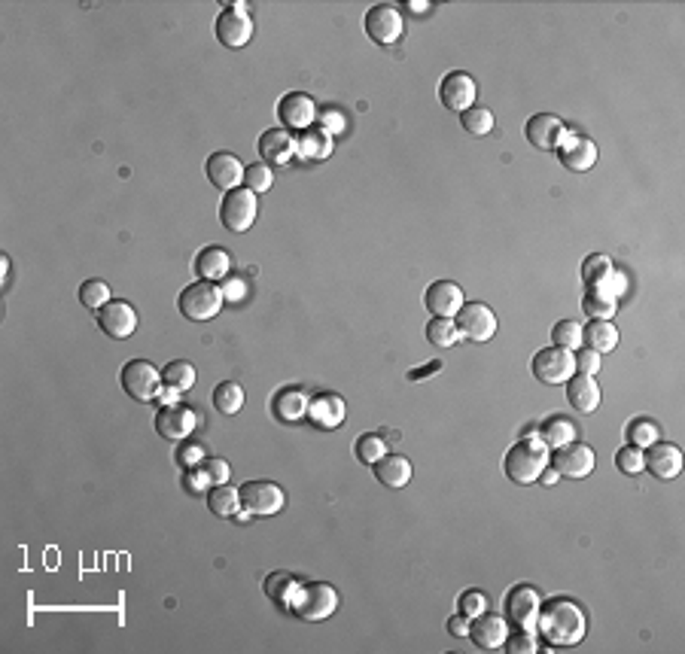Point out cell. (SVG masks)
<instances>
[{
  "label": "cell",
  "instance_id": "cell-20",
  "mask_svg": "<svg viewBox=\"0 0 685 654\" xmlns=\"http://www.w3.org/2000/svg\"><path fill=\"white\" fill-rule=\"evenodd\" d=\"M198 426V417L186 405H162L155 414V432L168 441H184L189 432Z\"/></svg>",
  "mask_w": 685,
  "mask_h": 654
},
{
  "label": "cell",
  "instance_id": "cell-16",
  "mask_svg": "<svg viewBox=\"0 0 685 654\" xmlns=\"http://www.w3.org/2000/svg\"><path fill=\"white\" fill-rule=\"evenodd\" d=\"M475 94H479V89H475V80H472L470 74H463V71L448 74L445 80H442V85H439L442 107L454 110V113H466L470 107H475Z\"/></svg>",
  "mask_w": 685,
  "mask_h": 654
},
{
  "label": "cell",
  "instance_id": "cell-19",
  "mask_svg": "<svg viewBox=\"0 0 685 654\" xmlns=\"http://www.w3.org/2000/svg\"><path fill=\"white\" fill-rule=\"evenodd\" d=\"M423 304H427V311L432 313V317L454 320L457 311L466 304V299H463V290L454 281H432L427 286V295H423Z\"/></svg>",
  "mask_w": 685,
  "mask_h": 654
},
{
  "label": "cell",
  "instance_id": "cell-27",
  "mask_svg": "<svg viewBox=\"0 0 685 654\" xmlns=\"http://www.w3.org/2000/svg\"><path fill=\"white\" fill-rule=\"evenodd\" d=\"M567 402L576 408L579 414H591L597 411V405H601V387H597L594 378H588V374H573V378L567 381Z\"/></svg>",
  "mask_w": 685,
  "mask_h": 654
},
{
  "label": "cell",
  "instance_id": "cell-13",
  "mask_svg": "<svg viewBox=\"0 0 685 654\" xmlns=\"http://www.w3.org/2000/svg\"><path fill=\"white\" fill-rule=\"evenodd\" d=\"M366 34L381 46H393V43L402 40V31H405V22H402V13L396 10L393 4H375L369 6L366 19Z\"/></svg>",
  "mask_w": 685,
  "mask_h": 654
},
{
  "label": "cell",
  "instance_id": "cell-57",
  "mask_svg": "<svg viewBox=\"0 0 685 654\" xmlns=\"http://www.w3.org/2000/svg\"><path fill=\"white\" fill-rule=\"evenodd\" d=\"M436 372H442V360H432L430 365H423V369H412L409 381H427L430 374H436Z\"/></svg>",
  "mask_w": 685,
  "mask_h": 654
},
{
  "label": "cell",
  "instance_id": "cell-9",
  "mask_svg": "<svg viewBox=\"0 0 685 654\" xmlns=\"http://www.w3.org/2000/svg\"><path fill=\"white\" fill-rule=\"evenodd\" d=\"M216 40L229 49H241L247 46L250 37H253V19H250V10L244 4H232L216 15Z\"/></svg>",
  "mask_w": 685,
  "mask_h": 654
},
{
  "label": "cell",
  "instance_id": "cell-37",
  "mask_svg": "<svg viewBox=\"0 0 685 654\" xmlns=\"http://www.w3.org/2000/svg\"><path fill=\"white\" fill-rule=\"evenodd\" d=\"M427 342L436 347V351H445V347H454L461 342V332H457L454 320L448 317H432L427 322Z\"/></svg>",
  "mask_w": 685,
  "mask_h": 654
},
{
  "label": "cell",
  "instance_id": "cell-56",
  "mask_svg": "<svg viewBox=\"0 0 685 654\" xmlns=\"http://www.w3.org/2000/svg\"><path fill=\"white\" fill-rule=\"evenodd\" d=\"M448 633H451V636H457V639H466V636H470V618L457 612V615L448 621Z\"/></svg>",
  "mask_w": 685,
  "mask_h": 654
},
{
  "label": "cell",
  "instance_id": "cell-34",
  "mask_svg": "<svg viewBox=\"0 0 685 654\" xmlns=\"http://www.w3.org/2000/svg\"><path fill=\"white\" fill-rule=\"evenodd\" d=\"M536 435H540V439L554 451V448H561V444L576 441V423L558 414V417H549V421L540 426V432H536Z\"/></svg>",
  "mask_w": 685,
  "mask_h": 654
},
{
  "label": "cell",
  "instance_id": "cell-23",
  "mask_svg": "<svg viewBox=\"0 0 685 654\" xmlns=\"http://www.w3.org/2000/svg\"><path fill=\"white\" fill-rule=\"evenodd\" d=\"M204 171H207V180L223 192H232L244 183V164L232 153H213L211 159H207Z\"/></svg>",
  "mask_w": 685,
  "mask_h": 654
},
{
  "label": "cell",
  "instance_id": "cell-22",
  "mask_svg": "<svg viewBox=\"0 0 685 654\" xmlns=\"http://www.w3.org/2000/svg\"><path fill=\"white\" fill-rule=\"evenodd\" d=\"M506 636H509L506 618L481 612L479 618H472V621H470V639H472L475 649H481V651L502 649V645H506Z\"/></svg>",
  "mask_w": 685,
  "mask_h": 654
},
{
  "label": "cell",
  "instance_id": "cell-26",
  "mask_svg": "<svg viewBox=\"0 0 685 654\" xmlns=\"http://www.w3.org/2000/svg\"><path fill=\"white\" fill-rule=\"evenodd\" d=\"M372 469H375L378 481L390 487V490H399V487H405L412 481V463H409V457H402V453H384Z\"/></svg>",
  "mask_w": 685,
  "mask_h": 654
},
{
  "label": "cell",
  "instance_id": "cell-53",
  "mask_svg": "<svg viewBox=\"0 0 685 654\" xmlns=\"http://www.w3.org/2000/svg\"><path fill=\"white\" fill-rule=\"evenodd\" d=\"M198 466H202L204 472H207V478H211V484H229L232 469H229V463H225V460H220V457H204Z\"/></svg>",
  "mask_w": 685,
  "mask_h": 654
},
{
  "label": "cell",
  "instance_id": "cell-21",
  "mask_svg": "<svg viewBox=\"0 0 685 654\" xmlns=\"http://www.w3.org/2000/svg\"><path fill=\"white\" fill-rule=\"evenodd\" d=\"M344 417H348V405L335 392H317L314 399H308V421L320 430H338Z\"/></svg>",
  "mask_w": 685,
  "mask_h": 654
},
{
  "label": "cell",
  "instance_id": "cell-8",
  "mask_svg": "<svg viewBox=\"0 0 685 654\" xmlns=\"http://www.w3.org/2000/svg\"><path fill=\"white\" fill-rule=\"evenodd\" d=\"M241 509L250 511L253 518H272L287 505V493L274 481H247L241 487Z\"/></svg>",
  "mask_w": 685,
  "mask_h": 654
},
{
  "label": "cell",
  "instance_id": "cell-4",
  "mask_svg": "<svg viewBox=\"0 0 685 654\" xmlns=\"http://www.w3.org/2000/svg\"><path fill=\"white\" fill-rule=\"evenodd\" d=\"M119 383H123L125 396H132L134 402H155L164 387L162 372L155 369L150 360H132L123 365L119 372Z\"/></svg>",
  "mask_w": 685,
  "mask_h": 654
},
{
  "label": "cell",
  "instance_id": "cell-44",
  "mask_svg": "<svg viewBox=\"0 0 685 654\" xmlns=\"http://www.w3.org/2000/svg\"><path fill=\"white\" fill-rule=\"evenodd\" d=\"M461 125L466 128V134L484 137L493 131V113L488 107H470L466 113H461Z\"/></svg>",
  "mask_w": 685,
  "mask_h": 654
},
{
  "label": "cell",
  "instance_id": "cell-35",
  "mask_svg": "<svg viewBox=\"0 0 685 654\" xmlns=\"http://www.w3.org/2000/svg\"><path fill=\"white\" fill-rule=\"evenodd\" d=\"M213 408L220 414H238L244 408V390L235 381H223L213 387Z\"/></svg>",
  "mask_w": 685,
  "mask_h": 654
},
{
  "label": "cell",
  "instance_id": "cell-55",
  "mask_svg": "<svg viewBox=\"0 0 685 654\" xmlns=\"http://www.w3.org/2000/svg\"><path fill=\"white\" fill-rule=\"evenodd\" d=\"M597 290L610 292L612 299H621V295L628 292V277H624V274L619 272V268H615V272H612L610 277H606V281H603L601 286H597Z\"/></svg>",
  "mask_w": 685,
  "mask_h": 654
},
{
  "label": "cell",
  "instance_id": "cell-45",
  "mask_svg": "<svg viewBox=\"0 0 685 654\" xmlns=\"http://www.w3.org/2000/svg\"><path fill=\"white\" fill-rule=\"evenodd\" d=\"M244 183H247V189L250 192H268L272 189V183H274V173H272V164H265V162H256V164H247V171H244Z\"/></svg>",
  "mask_w": 685,
  "mask_h": 654
},
{
  "label": "cell",
  "instance_id": "cell-52",
  "mask_svg": "<svg viewBox=\"0 0 685 654\" xmlns=\"http://www.w3.org/2000/svg\"><path fill=\"white\" fill-rule=\"evenodd\" d=\"M573 360H576V372L579 374H588V378H594L597 372H601V353L591 351V347H579V351H573Z\"/></svg>",
  "mask_w": 685,
  "mask_h": 654
},
{
  "label": "cell",
  "instance_id": "cell-1",
  "mask_svg": "<svg viewBox=\"0 0 685 654\" xmlns=\"http://www.w3.org/2000/svg\"><path fill=\"white\" fill-rule=\"evenodd\" d=\"M536 630H540V639L545 645H551V649H573V645L585 639L588 618L573 600L554 597V600H549V603L540 606Z\"/></svg>",
  "mask_w": 685,
  "mask_h": 654
},
{
  "label": "cell",
  "instance_id": "cell-30",
  "mask_svg": "<svg viewBox=\"0 0 685 654\" xmlns=\"http://www.w3.org/2000/svg\"><path fill=\"white\" fill-rule=\"evenodd\" d=\"M272 414L281 423H296V421H302V417L308 414V396L302 390H296V387L281 390L274 396V402H272Z\"/></svg>",
  "mask_w": 685,
  "mask_h": 654
},
{
  "label": "cell",
  "instance_id": "cell-17",
  "mask_svg": "<svg viewBox=\"0 0 685 654\" xmlns=\"http://www.w3.org/2000/svg\"><path fill=\"white\" fill-rule=\"evenodd\" d=\"M277 119L290 131H308L311 122H317V104L302 92H290L277 101Z\"/></svg>",
  "mask_w": 685,
  "mask_h": 654
},
{
  "label": "cell",
  "instance_id": "cell-31",
  "mask_svg": "<svg viewBox=\"0 0 685 654\" xmlns=\"http://www.w3.org/2000/svg\"><path fill=\"white\" fill-rule=\"evenodd\" d=\"M299 579L293 572H272V575H265V581H263V588H265V597L272 600V603L277 606V609H283V612H290V603H293V597H296V590H299Z\"/></svg>",
  "mask_w": 685,
  "mask_h": 654
},
{
  "label": "cell",
  "instance_id": "cell-32",
  "mask_svg": "<svg viewBox=\"0 0 685 654\" xmlns=\"http://www.w3.org/2000/svg\"><path fill=\"white\" fill-rule=\"evenodd\" d=\"M582 344L601 356L612 353L619 347V329L612 326V320H591L588 326H582Z\"/></svg>",
  "mask_w": 685,
  "mask_h": 654
},
{
  "label": "cell",
  "instance_id": "cell-51",
  "mask_svg": "<svg viewBox=\"0 0 685 654\" xmlns=\"http://www.w3.org/2000/svg\"><path fill=\"white\" fill-rule=\"evenodd\" d=\"M220 292H223L225 304L244 302L247 299V281H244V277H235V274L223 277V281H220Z\"/></svg>",
  "mask_w": 685,
  "mask_h": 654
},
{
  "label": "cell",
  "instance_id": "cell-12",
  "mask_svg": "<svg viewBox=\"0 0 685 654\" xmlns=\"http://www.w3.org/2000/svg\"><path fill=\"white\" fill-rule=\"evenodd\" d=\"M549 466L561 478H588L594 472V451L582 441L561 444L549 453Z\"/></svg>",
  "mask_w": 685,
  "mask_h": 654
},
{
  "label": "cell",
  "instance_id": "cell-50",
  "mask_svg": "<svg viewBox=\"0 0 685 654\" xmlns=\"http://www.w3.org/2000/svg\"><path fill=\"white\" fill-rule=\"evenodd\" d=\"M211 478H207V472L202 466H193V469H184V490L189 496H198V493H207L211 490Z\"/></svg>",
  "mask_w": 685,
  "mask_h": 654
},
{
  "label": "cell",
  "instance_id": "cell-14",
  "mask_svg": "<svg viewBox=\"0 0 685 654\" xmlns=\"http://www.w3.org/2000/svg\"><path fill=\"white\" fill-rule=\"evenodd\" d=\"M558 159L563 168L582 173V171H591L597 164V144L588 141V137L576 134L573 128H563L561 141H558Z\"/></svg>",
  "mask_w": 685,
  "mask_h": 654
},
{
  "label": "cell",
  "instance_id": "cell-28",
  "mask_svg": "<svg viewBox=\"0 0 685 654\" xmlns=\"http://www.w3.org/2000/svg\"><path fill=\"white\" fill-rule=\"evenodd\" d=\"M335 137L323 134L320 128H308L296 137V155L302 162H326L333 155Z\"/></svg>",
  "mask_w": 685,
  "mask_h": 654
},
{
  "label": "cell",
  "instance_id": "cell-54",
  "mask_svg": "<svg viewBox=\"0 0 685 654\" xmlns=\"http://www.w3.org/2000/svg\"><path fill=\"white\" fill-rule=\"evenodd\" d=\"M204 457H207V453H204L202 444H193V441H186L184 448L177 451V463L184 466V469H193V466H198Z\"/></svg>",
  "mask_w": 685,
  "mask_h": 654
},
{
  "label": "cell",
  "instance_id": "cell-47",
  "mask_svg": "<svg viewBox=\"0 0 685 654\" xmlns=\"http://www.w3.org/2000/svg\"><path fill=\"white\" fill-rule=\"evenodd\" d=\"M317 125H320L323 134L338 137V134H344V128H348V119H344L342 110L326 107V110H317Z\"/></svg>",
  "mask_w": 685,
  "mask_h": 654
},
{
  "label": "cell",
  "instance_id": "cell-49",
  "mask_svg": "<svg viewBox=\"0 0 685 654\" xmlns=\"http://www.w3.org/2000/svg\"><path fill=\"white\" fill-rule=\"evenodd\" d=\"M509 654H536L540 651V639L533 636V630H518L515 636H506V645H502Z\"/></svg>",
  "mask_w": 685,
  "mask_h": 654
},
{
  "label": "cell",
  "instance_id": "cell-39",
  "mask_svg": "<svg viewBox=\"0 0 685 654\" xmlns=\"http://www.w3.org/2000/svg\"><path fill=\"white\" fill-rule=\"evenodd\" d=\"M612 272H615L612 259L603 256V253H591V256L582 262V281L588 290H597V286H601Z\"/></svg>",
  "mask_w": 685,
  "mask_h": 654
},
{
  "label": "cell",
  "instance_id": "cell-6",
  "mask_svg": "<svg viewBox=\"0 0 685 654\" xmlns=\"http://www.w3.org/2000/svg\"><path fill=\"white\" fill-rule=\"evenodd\" d=\"M256 213H259L256 192H250L247 186H238V189H232V192H225V195H223L220 223L229 232H235V234L247 232L250 225L256 223Z\"/></svg>",
  "mask_w": 685,
  "mask_h": 654
},
{
  "label": "cell",
  "instance_id": "cell-43",
  "mask_svg": "<svg viewBox=\"0 0 685 654\" xmlns=\"http://www.w3.org/2000/svg\"><path fill=\"white\" fill-rule=\"evenodd\" d=\"M551 342H554V347H563V351H579V347H582V326H579L576 320L554 322Z\"/></svg>",
  "mask_w": 685,
  "mask_h": 654
},
{
  "label": "cell",
  "instance_id": "cell-38",
  "mask_svg": "<svg viewBox=\"0 0 685 654\" xmlns=\"http://www.w3.org/2000/svg\"><path fill=\"white\" fill-rule=\"evenodd\" d=\"M195 365L193 362H186V360H174V362H168L162 369V381H164V387H174V390H180V392H186L189 387L195 383Z\"/></svg>",
  "mask_w": 685,
  "mask_h": 654
},
{
  "label": "cell",
  "instance_id": "cell-29",
  "mask_svg": "<svg viewBox=\"0 0 685 654\" xmlns=\"http://www.w3.org/2000/svg\"><path fill=\"white\" fill-rule=\"evenodd\" d=\"M229 268H232V256L229 250L223 247H204L195 256L198 281H223V277H229Z\"/></svg>",
  "mask_w": 685,
  "mask_h": 654
},
{
  "label": "cell",
  "instance_id": "cell-2",
  "mask_svg": "<svg viewBox=\"0 0 685 654\" xmlns=\"http://www.w3.org/2000/svg\"><path fill=\"white\" fill-rule=\"evenodd\" d=\"M549 453H551V448L540 439V435L518 439L509 448L506 460H502V472H506L509 481H515V484H533V481H540L542 469L549 466Z\"/></svg>",
  "mask_w": 685,
  "mask_h": 654
},
{
  "label": "cell",
  "instance_id": "cell-59",
  "mask_svg": "<svg viewBox=\"0 0 685 654\" xmlns=\"http://www.w3.org/2000/svg\"><path fill=\"white\" fill-rule=\"evenodd\" d=\"M558 472H554V469L551 466H545L542 469V475H540V484H545V487H551V484H558Z\"/></svg>",
  "mask_w": 685,
  "mask_h": 654
},
{
  "label": "cell",
  "instance_id": "cell-46",
  "mask_svg": "<svg viewBox=\"0 0 685 654\" xmlns=\"http://www.w3.org/2000/svg\"><path fill=\"white\" fill-rule=\"evenodd\" d=\"M615 469H619L621 475H640L643 472V448L624 444V448L615 453Z\"/></svg>",
  "mask_w": 685,
  "mask_h": 654
},
{
  "label": "cell",
  "instance_id": "cell-5",
  "mask_svg": "<svg viewBox=\"0 0 685 654\" xmlns=\"http://www.w3.org/2000/svg\"><path fill=\"white\" fill-rule=\"evenodd\" d=\"M223 302L225 299H223L220 286L211 283V281H195V283H189L184 292H180L177 308L186 320L204 322V320H213L216 313L223 311Z\"/></svg>",
  "mask_w": 685,
  "mask_h": 654
},
{
  "label": "cell",
  "instance_id": "cell-7",
  "mask_svg": "<svg viewBox=\"0 0 685 654\" xmlns=\"http://www.w3.org/2000/svg\"><path fill=\"white\" fill-rule=\"evenodd\" d=\"M531 369H533V378H540L542 383H551V387L567 383L576 374L573 351H563V347H554V344L542 347V351L533 356Z\"/></svg>",
  "mask_w": 685,
  "mask_h": 654
},
{
  "label": "cell",
  "instance_id": "cell-10",
  "mask_svg": "<svg viewBox=\"0 0 685 654\" xmlns=\"http://www.w3.org/2000/svg\"><path fill=\"white\" fill-rule=\"evenodd\" d=\"M454 326L461 338H470V342H491L497 335V317L484 302H466L454 317Z\"/></svg>",
  "mask_w": 685,
  "mask_h": 654
},
{
  "label": "cell",
  "instance_id": "cell-58",
  "mask_svg": "<svg viewBox=\"0 0 685 654\" xmlns=\"http://www.w3.org/2000/svg\"><path fill=\"white\" fill-rule=\"evenodd\" d=\"M155 402L177 405V402H180V390H174V387H162V392H159V399H155Z\"/></svg>",
  "mask_w": 685,
  "mask_h": 654
},
{
  "label": "cell",
  "instance_id": "cell-11",
  "mask_svg": "<svg viewBox=\"0 0 685 654\" xmlns=\"http://www.w3.org/2000/svg\"><path fill=\"white\" fill-rule=\"evenodd\" d=\"M542 594L531 584H518L506 594V621L515 630H536V615H540Z\"/></svg>",
  "mask_w": 685,
  "mask_h": 654
},
{
  "label": "cell",
  "instance_id": "cell-25",
  "mask_svg": "<svg viewBox=\"0 0 685 654\" xmlns=\"http://www.w3.org/2000/svg\"><path fill=\"white\" fill-rule=\"evenodd\" d=\"M524 134L536 150H558V141L563 134V122L558 116H551V113H536V116L527 119Z\"/></svg>",
  "mask_w": 685,
  "mask_h": 654
},
{
  "label": "cell",
  "instance_id": "cell-33",
  "mask_svg": "<svg viewBox=\"0 0 685 654\" xmlns=\"http://www.w3.org/2000/svg\"><path fill=\"white\" fill-rule=\"evenodd\" d=\"M207 509L216 518H235L241 511V493L232 484H213L207 490Z\"/></svg>",
  "mask_w": 685,
  "mask_h": 654
},
{
  "label": "cell",
  "instance_id": "cell-24",
  "mask_svg": "<svg viewBox=\"0 0 685 654\" xmlns=\"http://www.w3.org/2000/svg\"><path fill=\"white\" fill-rule=\"evenodd\" d=\"M259 155L265 164H290L296 159V137L287 128H268L259 134Z\"/></svg>",
  "mask_w": 685,
  "mask_h": 654
},
{
  "label": "cell",
  "instance_id": "cell-40",
  "mask_svg": "<svg viewBox=\"0 0 685 654\" xmlns=\"http://www.w3.org/2000/svg\"><path fill=\"white\" fill-rule=\"evenodd\" d=\"M628 444H634V448H649V444H655L658 439H661V426H658L655 421H649V417H637V421L628 423Z\"/></svg>",
  "mask_w": 685,
  "mask_h": 654
},
{
  "label": "cell",
  "instance_id": "cell-15",
  "mask_svg": "<svg viewBox=\"0 0 685 654\" xmlns=\"http://www.w3.org/2000/svg\"><path fill=\"white\" fill-rule=\"evenodd\" d=\"M98 326L104 335L116 338V342H125V338H132L137 329V311L125 299H110L98 311Z\"/></svg>",
  "mask_w": 685,
  "mask_h": 654
},
{
  "label": "cell",
  "instance_id": "cell-18",
  "mask_svg": "<svg viewBox=\"0 0 685 654\" xmlns=\"http://www.w3.org/2000/svg\"><path fill=\"white\" fill-rule=\"evenodd\" d=\"M643 469H649V472L661 478V481H670V478L682 472V451L670 441L658 439L655 444H649L643 451Z\"/></svg>",
  "mask_w": 685,
  "mask_h": 654
},
{
  "label": "cell",
  "instance_id": "cell-42",
  "mask_svg": "<svg viewBox=\"0 0 685 654\" xmlns=\"http://www.w3.org/2000/svg\"><path fill=\"white\" fill-rule=\"evenodd\" d=\"M353 451H357V460H360L362 466H375L378 460L387 453V444L375 432H362L360 439H357V444H353Z\"/></svg>",
  "mask_w": 685,
  "mask_h": 654
},
{
  "label": "cell",
  "instance_id": "cell-41",
  "mask_svg": "<svg viewBox=\"0 0 685 654\" xmlns=\"http://www.w3.org/2000/svg\"><path fill=\"white\" fill-rule=\"evenodd\" d=\"M76 295H80V304H85L89 311L98 313L104 304L110 302V286L101 281V277H89V281L80 283V290H76Z\"/></svg>",
  "mask_w": 685,
  "mask_h": 654
},
{
  "label": "cell",
  "instance_id": "cell-36",
  "mask_svg": "<svg viewBox=\"0 0 685 654\" xmlns=\"http://www.w3.org/2000/svg\"><path fill=\"white\" fill-rule=\"evenodd\" d=\"M582 311L591 320H612L615 311H619V299H612V295L603 290H588L582 299Z\"/></svg>",
  "mask_w": 685,
  "mask_h": 654
},
{
  "label": "cell",
  "instance_id": "cell-3",
  "mask_svg": "<svg viewBox=\"0 0 685 654\" xmlns=\"http://www.w3.org/2000/svg\"><path fill=\"white\" fill-rule=\"evenodd\" d=\"M338 609V590L326 581H302L296 597L290 603V612L299 621H326Z\"/></svg>",
  "mask_w": 685,
  "mask_h": 654
},
{
  "label": "cell",
  "instance_id": "cell-48",
  "mask_svg": "<svg viewBox=\"0 0 685 654\" xmlns=\"http://www.w3.org/2000/svg\"><path fill=\"white\" fill-rule=\"evenodd\" d=\"M457 609H461V615H466L472 621V618H479L481 612H488V597H484L481 590H463L461 600H457Z\"/></svg>",
  "mask_w": 685,
  "mask_h": 654
}]
</instances>
